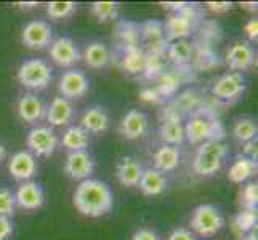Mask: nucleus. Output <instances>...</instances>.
Segmentation results:
<instances>
[{
	"instance_id": "33",
	"label": "nucleus",
	"mask_w": 258,
	"mask_h": 240,
	"mask_svg": "<svg viewBox=\"0 0 258 240\" xmlns=\"http://www.w3.org/2000/svg\"><path fill=\"white\" fill-rule=\"evenodd\" d=\"M258 135V123L252 117L237 119L233 125V136L241 144H245L248 141L256 139Z\"/></svg>"
},
{
	"instance_id": "47",
	"label": "nucleus",
	"mask_w": 258,
	"mask_h": 240,
	"mask_svg": "<svg viewBox=\"0 0 258 240\" xmlns=\"http://www.w3.org/2000/svg\"><path fill=\"white\" fill-rule=\"evenodd\" d=\"M241 7H242V8H245V10H248V12H256V2H250V4L242 2V4H241Z\"/></svg>"
},
{
	"instance_id": "48",
	"label": "nucleus",
	"mask_w": 258,
	"mask_h": 240,
	"mask_svg": "<svg viewBox=\"0 0 258 240\" xmlns=\"http://www.w3.org/2000/svg\"><path fill=\"white\" fill-rule=\"evenodd\" d=\"M237 240H256V232H255V230H252V232H248V234H245L242 237H239Z\"/></svg>"
},
{
	"instance_id": "19",
	"label": "nucleus",
	"mask_w": 258,
	"mask_h": 240,
	"mask_svg": "<svg viewBox=\"0 0 258 240\" xmlns=\"http://www.w3.org/2000/svg\"><path fill=\"white\" fill-rule=\"evenodd\" d=\"M202 106H204V100L198 90H186L180 95H176L173 100H170V103L167 104L164 112L180 115L183 119V115L188 117L189 114L198 111Z\"/></svg>"
},
{
	"instance_id": "14",
	"label": "nucleus",
	"mask_w": 258,
	"mask_h": 240,
	"mask_svg": "<svg viewBox=\"0 0 258 240\" xmlns=\"http://www.w3.org/2000/svg\"><path fill=\"white\" fill-rule=\"evenodd\" d=\"M226 64L231 72H241L252 69L256 63L255 48L248 42H236L226 51Z\"/></svg>"
},
{
	"instance_id": "27",
	"label": "nucleus",
	"mask_w": 258,
	"mask_h": 240,
	"mask_svg": "<svg viewBox=\"0 0 258 240\" xmlns=\"http://www.w3.org/2000/svg\"><path fill=\"white\" fill-rule=\"evenodd\" d=\"M114 40H115V48L141 47L140 23L127 21V20L119 21L114 29Z\"/></svg>"
},
{
	"instance_id": "44",
	"label": "nucleus",
	"mask_w": 258,
	"mask_h": 240,
	"mask_svg": "<svg viewBox=\"0 0 258 240\" xmlns=\"http://www.w3.org/2000/svg\"><path fill=\"white\" fill-rule=\"evenodd\" d=\"M244 32H245V35H247L250 42L258 40V20H256V18H250V20L245 23Z\"/></svg>"
},
{
	"instance_id": "15",
	"label": "nucleus",
	"mask_w": 258,
	"mask_h": 240,
	"mask_svg": "<svg viewBox=\"0 0 258 240\" xmlns=\"http://www.w3.org/2000/svg\"><path fill=\"white\" fill-rule=\"evenodd\" d=\"M149 130V119L143 111L130 109L123 114L119 125V133L122 138L128 141H137L143 138Z\"/></svg>"
},
{
	"instance_id": "38",
	"label": "nucleus",
	"mask_w": 258,
	"mask_h": 240,
	"mask_svg": "<svg viewBox=\"0 0 258 240\" xmlns=\"http://www.w3.org/2000/svg\"><path fill=\"white\" fill-rule=\"evenodd\" d=\"M221 63L220 56L213 51L209 45L204 47L198 51V58H196V67L201 69V70H209L217 67Z\"/></svg>"
},
{
	"instance_id": "7",
	"label": "nucleus",
	"mask_w": 258,
	"mask_h": 240,
	"mask_svg": "<svg viewBox=\"0 0 258 240\" xmlns=\"http://www.w3.org/2000/svg\"><path fill=\"white\" fill-rule=\"evenodd\" d=\"M247 90V78L241 72H225L212 84V96L217 103L231 104L241 100Z\"/></svg>"
},
{
	"instance_id": "37",
	"label": "nucleus",
	"mask_w": 258,
	"mask_h": 240,
	"mask_svg": "<svg viewBox=\"0 0 258 240\" xmlns=\"http://www.w3.org/2000/svg\"><path fill=\"white\" fill-rule=\"evenodd\" d=\"M165 70V56L146 53V64L143 70V77L148 80H156Z\"/></svg>"
},
{
	"instance_id": "24",
	"label": "nucleus",
	"mask_w": 258,
	"mask_h": 240,
	"mask_svg": "<svg viewBox=\"0 0 258 240\" xmlns=\"http://www.w3.org/2000/svg\"><path fill=\"white\" fill-rule=\"evenodd\" d=\"M109 123V114L101 106H90V108L84 111L81 117V127L88 133H95V135L108 131Z\"/></svg>"
},
{
	"instance_id": "1",
	"label": "nucleus",
	"mask_w": 258,
	"mask_h": 240,
	"mask_svg": "<svg viewBox=\"0 0 258 240\" xmlns=\"http://www.w3.org/2000/svg\"><path fill=\"white\" fill-rule=\"evenodd\" d=\"M73 203L81 215L87 218H101L111 213L114 207V192L106 181L88 178L79 183L73 194Z\"/></svg>"
},
{
	"instance_id": "43",
	"label": "nucleus",
	"mask_w": 258,
	"mask_h": 240,
	"mask_svg": "<svg viewBox=\"0 0 258 240\" xmlns=\"http://www.w3.org/2000/svg\"><path fill=\"white\" fill-rule=\"evenodd\" d=\"M130 240H162V238L156 230L148 229V227H141V229L135 230V234L132 235Z\"/></svg>"
},
{
	"instance_id": "45",
	"label": "nucleus",
	"mask_w": 258,
	"mask_h": 240,
	"mask_svg": "<svg viewBox=\"0 0 258 240\" xmlns=\"http://www.w3.org/2000/svg\"><path fill=\"white\" fill-rule=\"evenodd\" d=\"M206 7L209 8L210 12L217 13V15H221V13L229 12L231 8H233V4H231V2H207Z\"/></svg>"
},
{
	"instance_id": "31",
	"label": "nucleus",
	"mask_w": 258,
	"mask_h": 240,
	"mask_svg": "<svg viewBox=\"0 0 258 240\" xmlns=\"http://www.w3.org/2000/svg\"><path fill=\"white\" fill-rule=\"evenodd\" d=\"M192 55H194V48L188 40L168 42L165 58L170 59L175 67H188L191 64Z\"/></svg>"
},
{
	"instance_id": "12",
	"label": "nucleus",
	"mask_w": 258,
	"mask_h": 240,
	"mask_svg": "<svg viewBox=\"0 0 258 240\" xmlns=\"http://www.w3.org/2000/svg\"><path fill=\"white\" fill-rule=\"evenodd\" d=\"M95 157L88 150H74L68 152L64 160V173L74 181H85L95 173Z\"/></svg>"
},
{
	"instance_id": "49",
	"label": "nucleus",
	"mask_w": 258,
	"mask_h": 240,
	"mask_svg": "<svg viewBox=\"0 0 258 240\" xmlns=\"http://www.w3.org/2000/svg\"><path fill=\"white\" fill-rule=\"evenodd\" d=\"M20 8H26V10H28V8H34V7H37L39 4H35V2H32V4H16Z\"/></svg>"
},
{
	"instance_id": "32",
	"label": "nucleus",
	"mask_w": 258,
	"mask_h": 240,
	"mask_svg": "<svg viewBox=\"0 0 258 240\" xmlns=\"http://www.w3.org/2000/svg\"><path fill=\"white\" fill-rule=\"evenodd\" d=\"M258 215L253 210H241L231 219V229L237 237H242L256 229Z\"/></svg>"
},
{
	"instance_id": "22",
	"label": "nucleus",
	"mask_w": 258,
	"mask_h": 240,
	"mask_svg": "<svg viewBox=\"0 0 258 240\" xmlns=\"http://www.w3.org/2000/svg\"><path fill=\"white\" fill-rule=\"evenodd\" d=\"M145 168L140 164V160L125 155L120 158V162L117 164V170H115V176L117 181L123 186V188H138V183L141 180Z\"/></svg>"
},
{
	"instance_id": "39",
	"label": "nucleus",
	"mask_w": 258,
	"mask_h": 240,
	"mask_svg": "<svg viewBox=\"0 0 258 240\" xmlns=\"http://www.w3.org/2000/svg\"><path fill=\"white\" fill-rule=\"evenodd\" d=\"M16 210L15 194L8 188H0V216L13 218Z\"/></svg>"
},
{
	"instance_id": "18",
	"label": "nucleus",
	"mask_w": 258,
	"mask_h": 240,
	"mask_svg": "<svg viewBox=\"0 0 258 240\" xmlns=\"http://www.w3.org/2000/svg\"><path fill=\"white\" fill-rule=\"evenodd\" d=\"M159 138L162 144L168 146H180L186 141L184 136V122L180 115L168 114L162 111V123L159 127Z\"/></svg>"
},
{
	"instance_id": "29",
	"label": "nucleus",
	"mask_w": 258,
	"mask_h": 240,
	"mask_svg": "<svg viewBox=\"0 0 258 240\" xmlns=\"http://www.w3.org/2000/svg\"><path fill=\"white\" fill-rule=\"evenodd\" d=\"M154 160V168L161 173H172L180 167L181 154L180 149L176 146H168V144H161L153 154Z\"/></svg>"
},
{
	"instance_id": "11",
	"label": "nucleus",
	"mask_w": 258,
	"mask_h": 240,
	"mask_svg": "<svg viewBox=\"0 0 258 240\" xmlns=\"http://www.w3.org/2000/svg\"><path fill=\"white\" fill-rule=\"evenodd\" d=\"M21 42L29 50H45L53 42L51 26L43 20L29 21L21 31Z\"/></svg>"
},
{
	"instance_id": "3",
	"label": "nucleus",
	"mask_w": 258,
	"mask_h": 240,
	"mask_svg": "<svg viewBox=\"0 0 258 240\" xmlns=\"http://www.w3.org/2000/svg\"><path fill=\"white\" fill-rule=\"evenodd\" d=\"M229 155V147L223 141H206L199 144L192 158V172L201 178L215 176Z\"/></svg>"
},
{
	"instance_id": "35",
	"label": "nucleus",
	"mask_w": 258,
	"mask_h": 240,
	"mask_svg": "<svg viewBox=\"0 0 258 240\" xmlns=\"http://www.w3.org/2000/svg\"><path fill=\"white\" fill-rule=\"evenodd\" d=\"M239 205L242 210H253L258 208V183L247 181L239 191Z\"/></svg>"
},
{
	"instance_id": "28",
	"label": "nucleus",
	"mask_w": 258,
	"mask_h": 240,
	"mask_svg": "<svg viewBox=\"0 0 258 240\" xmlns=\"http://www.w3.org/2000/svg\"><path fill=\"white\" fill-rule=\"evenodd\" d=\"M256 172H258V165L255 160L239 154L233 160V164L229 165L228 180L234 184H244L247 181H252V178L256 175Z\"/></svg>"
},
{
	"instance_id": "36",
	"label": "nucleus",
	"mask_w": 258,
	"mask_h": 240,
	"mask_svg": "<svg viewBox=\"0 0 258 240\" xmlns=\"http://www.w3.org/2000/svg\"><path fill=\"white\" fill-rule=\"evenodd\" d=\"M45 12L50 20H66L76 15L77 4L76 2H48L45 5Z\"/></svg>"
},
{
	"instance_id": "5",
	"label": "nucleus",
	"mask_w": 258,
	"mask_h": 240,
	"mask_svg": "<svg viewBox=\"0 0 258 240\" xmlns=\"http://www.w3.org/2000/svg\"><path fill=\"white\" fill-rule=\"evenodd\" d=\"M16 80L21 87L32 92H40L50 87L53 80V69L42 58H31L20 64L16 70Z\"/></svg>"
},
{
	"instance_id": "16",
	"label": "nucleus",
	"mask_w": 258,
	"mask_h": 240,
	"mask_svg": "<svg viewBox=\"0 0 258 240\" xmlns=\"http://www.w3.org/2000/svg\"><path fill=\"white\" fill-rule=\"evenodd\" d=\"M15 202L16 207L23 210H39L45 203V191L43 188L35 181H24L18 186L15 192Z\"/></svg>"
},
{
	"instance_id": "42",
	"label": "nucleus",
	"mask_w": 258,
	"mask_h": 240,
	"mask_svg": "<svg viewBox=\"0 0 258 240\" xmlns=\"http://www.w3.org/2000/svg\"><path fill=\"white\" fill-rule=\"evenodd\" d=\"M13 219L7 216H0V240H8L13 235Z\"/></svg>"
},
{
	"instance_id": "10",
	"label": "nucleus",
	"mask_w": 258,
	"mask_h": 240,
	"mask_svg": "<svg viewBox=\"0 0 258 240\" xmlns=\"http://www.w3.org/2000/svg\"><path fill=\"white\" fill-rule=\"evenodd\" d=\"M48 55L51 61L59 67L73 69L77 63L82 61V53L79 50L77 43L71 37H56L48 47Z\"/></svg>"
},
{
	"instance_id": "50",
	"label": "nucleus",
	"mask_w": 258,
	"mask_h": 240,
	"mask_svg": "<svg viewBox=\"0 0 258 240\" xmlns=\"http://www.w3.org/2000/svg\"><path fill=\"white\" fill-rule=\"evenodd\" d=\"M5 157H7V149L2 144H0V160H4Z\"/></svg>"
},
{
	"instance_id": "40",
	"label": "nucleus",
	"mask_w": 258,
	"mask_h": 240,
	"mask_svg": "<svg viewBox=\"0 0 258 240\" xmlns=\"http://www.w3.org/2000/svg\"><path fill=\"white\" fill-rule=\"evenodd\" d=\"M140 100L145 103H153V104H165V101L161 98V95L156 92L154 87L143 88V90L140 92Z\"/></svg>"
},
{
	"instance_id": "25",
	"label": "nucleus",
	"mask_w": 258,
	"mask_h": 240,
	"mask_svg": "<svg viewBox=\"0 0 258 240\" xmlns=\"http://www.w3.org/2000/svg\"><path fill=\"white\" fill-rule=\"evenodd\" d=\"M138 188L146 197H157V195H162L167 191L168 180L164 173L156 170V168H145Z\"/></svg>"
},
{
	"instance_id": "34",
	"label": "nucleus",
	"mask_w": 258,
	"mask_h": 240,
	"mask_svg": "<svg viewBox=\"0 0 258 240\" xmlns=\"http://www.w3.org/2000/svg\"><path fill=\"white\" fill-rule=\"evenodd\" d=\"M120 5L117 2H93L90 12L98 23H109L117 20Z\"/></svg>"
},
{
	"instance_id": "17",
	"label": "nucleus",
	"mask_w": 258,
	"mask_h": 240,
	"mask_svg": "<svg viewBox=\"0 0 258 240\" xmlns=\"http://www.w3.org/2000/svg\"><path fill=\"white\" fill-rule=\"evenodd\" d=\"M8 172L16 181H31L37 173V160L29 150H18L8 160Z\"/></svg>"
},
{
	"instance_id": "13",
	"label": "nucleus",
	"mask_w": 258,
	"mask_h": 240,
	"mask_svg": "<svg viewBox=\"0 0 258 240\" xmlns=\"http://www.w3.org/2000/svg\"><path fill=\"white\" fill-rule=\"evenodd\" d=\"M117 59L119 67L127 75H143L146 64V51L143 47H123L114 48L112 59Z\"/></svg>"
},
{
	"instance_id": "21",
	"label": "nucleus",
	"mask_w": 258,
	"mask_h": 240,
	"mask_svg": "<svg viewBox=\"0 0 258 240\" xmlns=\"http://www.w3.org/2000/svg\"><path fill=\"white\" fill-rule=\"evenodd\" d=\"M45 117L53 127H68L74 119V106L61 96H55L45 108Z\"/></svg>"
},
{
	"instance_id": "4",
	"label": "nucleus",
	"mask_w": 258,
	"mask_h": 240,
	"mask_svg": "<svg viewBox=\"0 0 258 240\" xmlns=\"http://www.w3.org/2000/svg\"><path fill=\"white\" fill-rule=\"evenodd\" d=\"M201 10L194 4H189L180 12H172L164 21V35L167 42L186 40L194 32L201 21Z\"/></svg>"
},
{
	"instance_id": "8",
	"label": "nucleus",
	"mask_w": 258,
	"mask_h": 240,
	"mask_svg": "<svg viewBox=\"0 0 258 240\" xmlns=\"http://www.w3.org/2000/svg\"><path fill=\"white\" fill-rule=\"evenodd\" d=\"M59 138L50 127H32L26 135V146L35 157H50L58 149Z\"/></svg>"
},
{
	"instance_id": "23",
	"label": "nucleus",
	"mask_w": 258,
	"mask_h": 240,
	"mask_svg": "<svg viewBox=\"0 0 258 240\" xmlns=\"http://www.w3.org/2000/svg\"><path fill=\"white\" fill-rule=\"evenodd\" d=\"M16 111L20 119L26 123H35L45 115V104L34 93H24L16 103Z\"/></svg>"
},
{
	"instance_id": "2",
	"label": "nucleus",
	"mask_w": 258,
	"mask_h": 240,
	"mask_svg": "<svg viewBox=\"0 0 258 240\" xmlns=\"http://www.w3.org/2000/svg\"><path fill=\"white\" fill-rule=\"evenodd\" d=\"M226 130L210 108L202 106L186 117L184 136L191 144H202L206 141H223Z\"/></svg>"
},
{
	"instance_id": "9",
	"label": "nucleus",
	"mask_w": 258,
	"mask_h": 240,
	"mask_svg": "<svg viewBox=\"0 0 258 240\" xmlns=\"http://www.w3.org/2000/svg\"><path fill=\"white\" fill-rule=\"evenodd\" d=\"M90 90V80L84 70L69 69L58 80V92L59 96L68 101L82 100Z\"/></svg>"
},
{
	"instance_id": "6",
	"label": "nucleus",
	"mask_w": 258,
	"mask_h": 240,
	"mask_svg": "<svg viewBox=\"0 0 258 240\" xmlns=\"http://www.w3.org/2000/svg\"><path fill=\"white\" fill-rule=\"evenodd\" d=\"M189 224L194 235L209 238L218 234L225 227V216L217 205L201 203V205L194 208Z\"/></svg>"
},
{
	"instance_id": "20",
	"label": "nucleus",
	"mask_w": 258,
	"mask_h": 240,
	"mask_svg": "<svg viewBox=\"0 0 258 240\" xmlns=\"http://www.w3.org/2000/svg\"><path fill=\"white\" fill-rule=\"evenodd\" d=\"M188 67H176V70H164V72L154 80L156 92L161 95V98L165 103L168 100H173L176 96L181 84L184 82V75H183L184 69H188Z\"/></svg>"
},
{
	"instance_id": "26",
	"label": "nucleus",
	"mask_w": 258,
	"mask_h": 240,
	"mask_svg": "<svg viewBox=\"0 0 258 240\" xmlns=\"http://www.w3.org/2000/svg\"><path fill=\"white\" fill-rule=\"evenodd\" d=\"M82 59L84 63L92 67V69H104L111 64L112 61V51L109 50V47L103 42H92L85 47L84 53H82Z\"/></svg>"
},
{
	"instance_id": "30",
	"label": "nucleus",
	"mask_w": 258,
	"mask_h": 240,
	"mask_svg": "<svg viewBox=\"0 0 258 240\" xmlns=\"http://www.w3.org/2000/svg\"><path fill=\"white\" fill-rule=\"evenodd\" d=\"M59 143L63 144L64 149L69 152L74 150H87L88 144H90V133L85 131L81 125H69L61 136Z\"/></svg>"
},
{
	"instance_id": "41",
	"label": "nucleus",
	"mask_w": 258,
	"mask_h": 240,
	"mask_svg": "<svg viewBox=\"0 0 258 240\" xmlns=\"http://www.w3.org/2000/svg\"><path fill=\"white\" fill-rule=\"evenodd\" d=\"M167 240H198L192 234L191 229H186V227H175L170 234H168Z\"/></svg>"
},
{
	"instance_id": "46",
	"label": "nucleus",
	"mask_w": 258,
	"mask_h": 240,
	"mask_svg": "<svg viewBox=\"0 0 258 240\" xmlns=\"http://www.w3.org/2000/svg\"><path fill=\"white\" fill-rule=\"evenodd\" d=\"M242 155L252 158V160H255V162H256V158H258V141L256 139H252V141H248V143L244 144Z\"/></svg>"
}]
</instances>
